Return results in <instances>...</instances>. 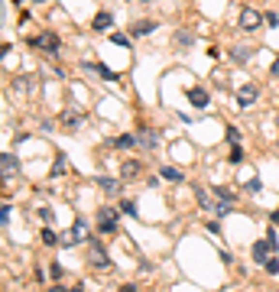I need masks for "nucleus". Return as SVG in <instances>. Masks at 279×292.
<instances>
[{
	"mask_svg": "<svg viewBox=\"0 0 279 292\" xmlns=\"http://www.w3.org/2000/svg\"><path fill=\"white\" fill-rule=\"evenodd\" d=\"M110 43H114V46H127L130 39L124 36V32H110Z\"/></svg>",
	"mask_w": 279,
	"mask_h": 292,
	"instance_id": "obj_26",
	"label": "nucleus"
},
{
	"mask_svg": "<svg viewBox=\"0 0 279 292\" xmlns=\"http://www.w3.org/2000/svg\"><path fill=\"white\" fill-rule=\"evenodd\" d=\"M85 240H88V224H85V217H75L72 234L62 237V244H65V247H75V244H85Z\"/></svg>",
	"mask_w": 279,
	"mask_h": 292,
	"instance_id": "obj_3",
	"label": "nucleus"
},
{
	"mask_svg": "<svg viewBox=\"0 0 279 292\" xmlns=\"http://www.w3.org/2000/svg\"><path fill=\"white\" fill-rule=\"evenodd\" d=\"M266 240H269V247H273V250L279 247V237H276V231H273V227H269V234H266Z\"/></svg>",
	"mask_w": 279,
	"mask_h": 292,
	"instance_id": "obj_29",
	"label": "nucleus"
},
{
	"mask_svg": "<svg viewBox=\"0 0 279 292\" xmlns=\"http://www.w3.org/2000/svg\"><path fill=\"white\" fill-rule=\"evenodd\" d=\"M0 221H3V227L10 224V205H0Z\"/></svg>",
	"mask_w": 279,
	"mask_h": 292,
	"instance_id": "obj_28",
	"label": "nucleus"
},
{
	"mask_svg": "<svg viewBox=\"0 0 279 292\" xmlns=\"http://www.w3.org/2000/svg\"><path fill=\"white\" fill-rule=\"evenodd\" d=\"M110 23H114V20H110V13H108V10H101V13L94 16V23H91V26H94L97 32H104V30H110Z\"/></svg>",
	"mask_w": 279,
	"mask_h": 292,
	"instance_id": "obj_14",
	"label": "nucleus"
},
{
	"mask_svg": "<svg viewBox=\"0 0 279 292\" xmlns=\"http://www.w3.org/2000/svg\"><path fill=\"white\" fill-rule=\"evenodd\" d=\"M88 250H91V263H94L97 270H104V266L110 263V260H108V250L101 247L97 240H88Z\"/></svg>",
	"mask_w": 279,
	"mask_h": 292,
	"instance_id": "obj_6",
	"label": "nucleus"
},
{
	"mask_svg": "<svg viewBox=\"0 0 279 292\" xmlns=\"http://www.w3.org/2000/svg\"><path fill=\"white\" fill-rule=\"evenodd\" d=\"M133 146H137V137H130V133L117 137V150H133Z\"/></svg>",
	"mask_w": 279,
	"mask_h": 292,
	"instance_id": "obj_19",
	"label": "nucleus"
},
{
	"mask_svg": "<svg viewBox=\"0 0 279 292\" xmlns=\"http://www.w3.org/2000/svg\"><path fill=\"white\" fill-rule=\"evenodd\" d=\"M137 143L143 146V150H153V146L159 143V133H156V130H150V127H143V130L137 133Z\"/></svg>",
	"mask_w": 279,
	"mask_h": 292,
	"instance_id": "obj_8",
	"label": "nucleus"
},
{
	"mask_svg": "<svg viewBox=\"0 0 279 292\" xmlns=\"http://www.w3.org/2000/svg\"><path fill=\"white\" fill-rule=\"evenodd\" d=\"M257 97H260V85H244V88H237V104H240V108L257 104Z\"/></svg>",
	"mask_w": 279,
	"mask_h": 292,
	"instance_id": "obj_4",
	"label": "nucleus"
},
{
	"mask_svg": "<svg viewBox=\"0 0 279 292\" xmlns=\"http://www.w3.org/2000/svg\"><path fill=\"white\" fill-rule=\"evenodd\" d=\"M195 198H198V205L202 208H217V205H211V198H208V192H204L202 185H195Z\"/></svg>",
	"mask_w": 279,
	"mask_h": 292,
	"instance_id": "obj_18",
	"label": "nucleus"
},
{
	"mask_svg": "<svg viewBox=\"0 0 279 292\" xmlns=\"http://www.w3.org/2000/svg\"><path fill=\"white\" fill-rule=\"evenodd\" d=\"M94 68H97V75L104 78V81H117V75H114V72H110L108 65H94Z\"/></svg>",
	"mask_w": 279,
	"mask_h": 292,
	"instance_id": "obj_22",
	"label": "nucleus"
},
{
	"mask_svg": "<svg viewBox=\"0 0 279 292\" xmlns=\"http://www.w3.org/2000/svg\"><path fill=\"white\" fill-rule=\"evenodd\" d=\"M263 270H266L269 276H276V273H279V260H276V257H269V260H266V266H263Z\"/></svg>",
	"mask_w": 279,
	"mask_h": 292,
	"instance_id": "obj_23",
	"label": "nucleus"
},
{
	"mask_svg": "<svg viewBox=\"0 0 279 292\" xmlns=\"http://www.w3.org/2000/svg\"><path fill=\"white\" fill-rule=\"evenodd\" d=\"M156 30V20H140V23H133V36H146V32H153Z\"/></svg>",
	"mask_w": 279,
	"mask_h": 292,
	"instance_id": "obj_15",
	"label": "nucleus"
},
{
	"mask_svg": "<svg viewBox=\"0 0 279 292\" xmlns=\"http://www.w3.org/2000/svg\"><path fill=\"white\" fill-rule=\"evenodd\" d=\"M269 75H273V78H279V59L273 62V68H269Z\"/></svg>",
	"mask_w": 279,
	"mask_h": 292,
	"instance_id": "obj_32",
	"label": "nucleus"
},
{
	"mask_svg": "<svg viewBox=\"0 0 279 292\" xmlns=\"http://www.w3.org/2000/svg\"><path fill=\"white\" fill-rule=\"evenodd\" d=\"M43 240H46V244H49V247H52V244H59V237H55L52 231H43Z\"/></svg>",
	"mask_w": 279,
	"mask_h": 292,
	"instance_id": "obj_30",
	"label": "nucleus"
},
{
	"mask_svg": "<svg viewBox=\"0 0 279 292\" xmlns=\"http://www.w3.org/2000/svg\"><path fill=\"white\" fill-rule=\"evenodd\" d=\"M273 221H276V224H279V211H276V215H273Z\"/></svg>",
	"mask_w": 279,
	"mask_h": 292,
	"instance_id": "obj_33",
	"label": "nucleus"
},
{
	"mask_svg": "<svg viewBox=\"0 0 279 292\" xmlns=\"http://www.w3.org/2000/svg\"><path fill=\"white\" fill-rule=\"evenodd\" d=\"M231 162H234V166H237V162H244V150H240V146L231 150Z\"/></svg>",
	"mask_w": 279,
	"mask_h": 292,
	"instance_id": "obj_27",
	"label": "nucleus"
},
{
	"mask_svg": "<svg viewBox=\"0 0 279 292\" xmlns=\"http://www.w3.org/2000/svg\"><path fill=\"white\" fill-rule=\"evenodd\" d=\"M192 43H195L192 32H175V46H182V49H185V46H192Z\"/></svg>",
	"mask_w": 279,
	"mask_h": 292,
	"instance_id": "obj_21",
	"label": "nucleus"
},
{
	"mask_svg": "<svg viewBox=\"0 0 279 292\" xmlns=\"http://www.w3.org/2000/svg\"><path fill=\"white\" fill-rule=\"evenodd\" d=\"M260 23H263V13H257L253 7H244L240 10V30H257Z\"/></svg>",
	"mask_w": 279,
	"mask_h": 292,
	"instance_id": "obj_5",
	"label": "nucleus"
},
{
	"mask_svg": "<svg viewBox=\"0 0 279 292\" xmlns=\"http://www.w3.org/2000/svg\"><path fill=\"white\" fill-rule=\"evenodd\" d=\"M231 59H234V62H250V59H253V49H250V46H234V49H231Z\"/></svg>",
	"mask_w": 279,
	"mask_h": 292,
	"instance_id": "obj_13",
	"label": "nucleus"
},
{
	"mask_svg": "<svg viewBox=\"0 0 279 292\" xmlns=\"http://www.w3.org/2000/svg\"><path fill=\"white\" fill-rule=\"evenodd\" d=\"M140 172H143V166H140L137 159H127L124 166H120V179H137Z\"/></svg>",
	"mask_w": 279,
	"mask_h": 292,
	"instance_id": "obj_12",
	"label": "nucleus"
},
{
	"mask_svg": "<svg viewBox=\"0 0 279 292\" xmlns=\"http://www.w3.org/2000/svg\"><path fill=\"white\" fill-rule=\"evenodd\" d=\"M263 23H269V26H279V13H266V16H263Z\"/></svg>",
	"mask_w": 279,
	"mask_h": 292,
	"instance_id": "obj_31",
	"label": "nucleus"
},
{
	"mask_svg": "<svg viewBox=\"0 0 279 292\" xmlns=\"http://www.w3.org/2000/svg\"><path fill=\"white\" fill-rule=\"evenodd\" d=\"M120 211L130 215V217H137V205H133V201H120Z\"/></svg>",
	"mask_w": 279,
	"mask_h": 292,
	"instance_id": "obj_25",
	"label": "nucleus"
},
{
	"mask_svg": "<svg viewBox=\"0 0 279 292\" xmlns=\"http://www.w3.org/2000/svg\"><path fill=\"white\" fill-rule=\"evenodd\" d=\"M159 179H166V182H182V172H179V169H172V166H162Z\"/></svg>",
	"mask_w": 279,
	"mask_h": 292,
	"instance_id": "obj_16",
	"label": "nucleus"
},
{
	"mask_svg": "<svg viewBox=\"0 0 279 292\" xmlns=\"http://www.w3.org/2000/svg\"><path fill=\"white\" fill-rule=\"evenodd\" d=\"M81 120H85L81 110H62V127L65 130H78L81 127Z\"/></svg>",
	"mask_w": 279,
	"mask_h": 292,
	"instance_id": "obj_9",
	"label": "nucleus"
},
{
	"mask_svg": "<svg viewBox=\"0 0 279 292\" xmlns=\"http://www.w3.org/2000/svg\"><path fill=\"white\" fill-rule=\"evenodd\" d=\"M65 172H68V162H65V156L59 153V156H55V166H52V179H59V175H65Z\"/></svg>",
	"mask_w": 279,
	"mask_h": 292,
	"instance_id": "obj_17",
	"label": "nucleus"
},
{
	"mask_svg": "<svg viewBox=\"0 0 279 292\" xmlns=\"http://www.w3.org/2000/svg\"><path fill=\"white\" fill-rule=\"evenodd\" d=\"M273 253H276V250L269 247V240H257V244H253V260H257L260 266H266V260L273 257Z\"/></svg>",
	"mask_w": 279,
	"mask_h": 292,
	"instance_id": "obj_7",
	"label": "nucleus"
},
{
	"mask_svg": "<svg viewBox=\"0 0 279 292\" xmlns=\"http://www.w3.org/2000/svg\"><path fill=\"white\" fill-rule=\"evenodd\" d=\"M217 198H221V201H227V205H231V201H234V192H231V188H217Z\"/></svg>",
	"mask_w": 279,
	"mask_h": 292,
	"instance_id": "obj_24",
	"label": "nucleus"
},
{
	"mask_svg": "<svg viewBox=\"0 0 279 292\" xmlns=\"http://www.w3.org/2000/svg\"><path fill=\"white\" fill-rule=\"evenodd\" d=\"M97 185H101V188H104V192H117V182H114V179H108V175H101V179H97Z\"/></svg>",
	"mask_w": 279,
	"mask_h": 292,
	"instance_id": "obj_20",
	"label": "nucleus"
},
{
	"mask_svg": "<svg viewBox=\"0 0 279 292\" xmlns=\"http://www.w3.org/2000/svg\"><path fill=\"white\" fill-rule=\"evenodd\" d=\"M30 46L32 49H43V52H49V55H55L59 52V36H55V32H39V36H32L30 39Z\"/></svg>",
	"mask_w": 279,
	"mask_h": 292,
	"instance_id": "obj_2",
	"label": "nucleus"
},
{
	"mask_svg": "<svg viewBox=\"0 0 279 292\" xmlns=\"http://www.w3.org/2000/svg\"><path fill=\"white\" fill-rule=\"evenodd\" d=\"M0 169H3V179H13L16 175V159H13V153H0Z\"/></svg>",
	"mask_w": 279,
	"mask_h": 292,
	"instance_id": "obj_10",
	"label": "nucleus"
},
{
	"mask_svg": "<svg viewBox=\"0 0 279 292\" xmlns=\"http://www.w3.org/2000/svg\"><path fill=\"white\" fill-rule=\"evenodd\" d=\"M188 104H192V108H208V91H204V88H188Z\"/></svg>",
	"mask_w": 279,
	"mask_h": 292,
	"instance_id": "obj_11",
	"label": "nucleus"
},
{
	"mask_svg": "<svg viewBox=\"0 0 279 292\" xmlns=\"http://www.w3.org/2000/svg\"><path fill=\"white\" fill-rule=\"evenodd\" d=\"M97 231L101 234H117L120 227H117V208H101L97 211Z\"/></svg>",
	"mask_w": 279,
	"mask_h": 292,
	"instance_id": "obj_1",
	"label": "nucleus"
}]
</instances>
